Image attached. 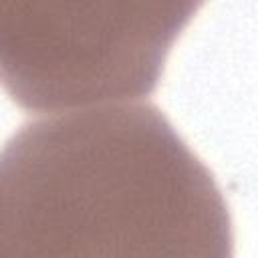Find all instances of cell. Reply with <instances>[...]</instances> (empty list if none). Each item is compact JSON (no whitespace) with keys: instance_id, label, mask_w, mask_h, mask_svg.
<instances>
[{"instance_id":"6da1fadb","label":"cell","mask_w":258,"mask_h":258,"mask_svg":"<svg viewBox=\"0 0 258 258\" xmlns=\"http://www.w3.org/2000/svg\"><path fill=\"white\" fill-rule=\"evenodd\" d=\"M232 254L214 175L151 103L36 119L0 149V256Z\"/></svg>"},{"instance_id":"7a4b0ae2","label":"cell","mask_w":258,"mask_h":258,"mask_svg":"<svg viewBox=\"0 0 258 258\" xmlns=\"http://www.w3.org/2000/svg\"><path fill=\"white\" fill-rule=\"evenodd\" d=\"M206 0H0V87L24 111L149 97Z\"/></svg>"}]
</instances>
